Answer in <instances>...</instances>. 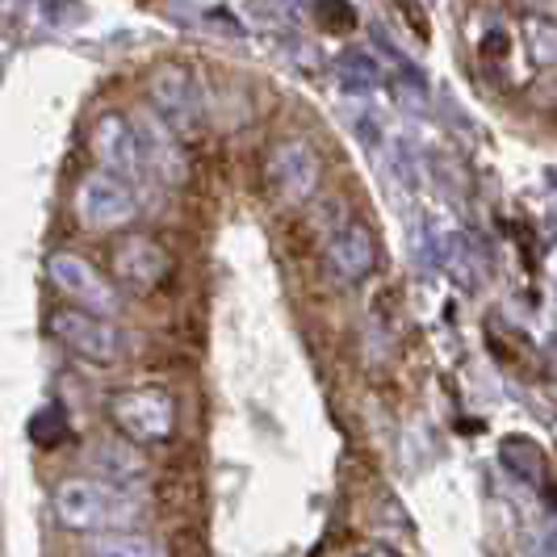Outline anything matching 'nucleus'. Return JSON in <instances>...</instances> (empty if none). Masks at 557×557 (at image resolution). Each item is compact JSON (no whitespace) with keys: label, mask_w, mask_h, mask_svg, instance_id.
Segmentation results:
<instances>
[{"label":"nucleus","mask_w":557,"mask_h":557,"mask_svg":"<svg viewBox=\"0 0 557 557\" xmlns=\"http://www.w3.org/2000/svg\"><path fill=\"white\" fill-rule=\"evenodd\" d=\"M51 511L63 532L97 536V532L139 529L151 511L143 486H113L97 474L59 478L51 491Z\"/></svg>","instance_id":"1"},{"label":"nucleus","mask_w":557,"mask_h":557,"mask_svg":"<svg viewBox=\"0 0 557 557\" xmlns=\"http://www.w3.org/2000/svg\"><path fill=\"white\" fill-rule=\"evenodd\" d=\"M106 416L117 428V436L135 445H164L176 432V403L156 386H131V391L110 394Z\"/></svg>","instance_id":"2"},{"label":"nucleus","mask_w":557,"mask_h":557,"mask_svg":"<svg viewBox=\"0 0 557 557\" xmlns=\"http://www.w3.org/2000/svg\"><path fill=\"white\" fill-rule=\"evenodd\" d=\"M72 214L84 231L92 235H106V231H122V226L135 223L139 214V197L131 185H122L110 172H88L81 176L76 194H72Z\"/></svg>","instance_id":"3"},{"label":"nucleus","mask_w":557,"mask_h":557,"mask_svg":"<svg viewBox=\"0 0 557 557\" xmlns=\"http://www.w3.org/2000/svg\"><path fill=\"white\" fill-rule=\"evenodd\" d=\"M147 97H151V110L160 113L176 135H194L206 117L201 81L185 63H156L147 76Z\"/></svg>","instance_id":"4"},{"label":"nucleus","mask_w":557,"mask_h":557,"mask_svg":"<svg viewBox=\"0 0 557 557\" xmlns=\"http://www.w3.org/2000/svg\"><path fill=\"white\" fill-rule=\"evenodd\" d=\"M51 335L72 357H81L88 364H113L122 361V352H126V335L117 332V323L81 307L55 310L51 314Z\"/></svg>","instance_id":"5"},{"label":"nucleus","mask_w":557,"mask_h":557,"mask_svg":"<svg viewBox=\"0 0 557 557\" xmlns=\"http://www.w3.org/2000/svg\"><path fill=\"white\" fill-rule=\"evenodd\" d=\"M92 156H97V164L101 172H110L117 176L122 185H147L151 181V172H147V160H143V147H139V131H135V122L126 117V113H101L97 122H92Z\"/></svg>","instance_id":"6"},{"label":"nucleus","mask_w":557,"mask_h":557,"mask_svg":"<svg viewBox=\"0 0 557 557\" xmlns=\"http://www.w3.org/2000/svg\"><path fill=\"white\" fill-rule=\"evenodd\" d=\"M47 277H51V285H55L72 307L92 310L101 319H113L117 307H122V298H117V289L110 285V277H101L76 251H51L47 256Z\"/></svg>","instance_id":"7"},{"label":"nucleus","mask_w":557,"mask_h":557,"mask_svg":"<svg viewBox=\"0 0 557 557\" xmlns=\"http://www.w3.org/2000/svg\"><path fill=\"white\" fill-rule=\"evenodd\" d=\"M264 176L285 206H307L323 181V160L307 139H281L264 156Z\"/></svg>","instance_id":"8"},{"label":"nucleus","mask_w":557,"mask_h":557,"mask_svg":"<svg viewBox=\"0 0 557 557\" xmlns=\"http://www.w3.org/2000/svg\"><path fill=\"white\" fill-rule=\"evenodd\" d=\"M131 122H135V131H139V147H143V160H147L151 181H160V185H185L189 160H185V151H181V143H176V131H172L156 110L131 113Z\"/></svg>","instance_id":"9"},{"label":"nucleus","mask_w":557,"mask_h":557,"mask_svg":"<svg viewBox=\"0 0 557 557\" xmlns=\"http://www.w3.org/2000/svg\"><path fill=\"white\" fill-rule=\"evenodd\" d=\"M110 264L117 285H126L135 294H147V289H156L168 277V251L151 235H122L113 244Z\"/></svg>","instance_id":"10"},{"label":"nucleus","mask_w":557,"mask_h":557,"mask_svg":"<svg viewBox=\"0 0 557 557\" xmlns=\"http://www.w3.org/2000/svg\"><path fill=\"white\" fill-rule=\"evenodd\" d=\"M88 470L106 478L113 486H143V478L151 474V461L143 445L126 441V436H101L88 445Z\"/></svg>","instance_id":"11"},{"label":"nucleus","mask_w":557,"mask_h":557,"mask_svg":"<svg viewBox=\"0 0 557 557\" xmlns=\"http://www.w3.org/2000/svg\"><path fill=\"white\" fill-rule=\"evenodd\" d=\"M373 264H377V244L364 223H344L327 239V269L335 273V281L357 285L373 273Z\"/></svg>","instance_id":"12"},{"label":"nucleus","mask_w":557,"mask_h":557,"mask_svg":"<svg viewBox=\"0 0 557 557\" xmlns=\"http://www.w3.org/2000/svg\"><path fill=\"white\" fill-rule=\"evenodd\" d=\"M84 557H168V545L143 529L84 536Z\"/></svg>","instance_id":"13"},{"label":"nucleus","mask_w":557,"mask_h":557,"mask_svg":"<svg viewBox=\"0 0 557 557\" xmlns=\"http://www.w3.org/2000/svg\"><path fill=\"white\" fill-rule=\"evenodd\" d=\"M335 81L352 97H369L382 84V67H377V59L364 55V51H348V55L335 59Z\"/></svg>","instance_id":"14"},{"label":"nucleus","mask_w":557,"mask_h":557,"mask_svg":"<svg viewBox=\"0 0 557 557\" xmlns=\"http://www.w3.org/2000/svg\"><path fill=\"white\" fill-rule=\"evenodd\" d=\"M524 51L536 67H557V17H524Z\"/></svg>","instance_id":"15"},{"label":"nucleus","mask_w":557,"mask_h":557,"mask_svg":"<svg viewBox=\"0 0 557 557\" xmlns=\"http://www.w3.org/2000/svg\"><path fill=\"white\" fill-rule=\"evenodd\" d=\"M532 13H541V17H557V0H536V4H532Z\"/></svg>","instance_id":"16"},{"label":"nucleus","mask_w":557,"mask_h":557,"mask_svg":"<svg viewBox=\"0 0 557 557\" xmlns=\"http://www.w3.org/2000/svg\"><path fill=\"white\" fill-rule=\"evenodd\" d=\"M357 557H398L394 549H382V545H369V549H361Z\"/></svg>","instance_id":"17"},{"label":"nucleus","mask_w":557,"mask_h":557,"mask_svg":"<svg viewBox=\"0 0 557 557\" xmlns=\"http://www.w3.org/2000/svg\"><path fill=\"white\" fill-rule=\"evenodd\" d=\"M516 4H524V9H532V4H536V0H516Z\"/></svg>","instance_id":"18"},{"label":"nucleus","mask_w":557,"mask_h":557,"mask_svg":"<svg viewBox=\"0 0 557 557\" xmlns=\"http://www.w3.org/2000/svg\"><path fill=\"white\" fill-rule=\"evenodd\" d=\"M549 223H554V235H557V210H554V219H549Z\"/></svg>","instance_id":"19"}]
</instances>
